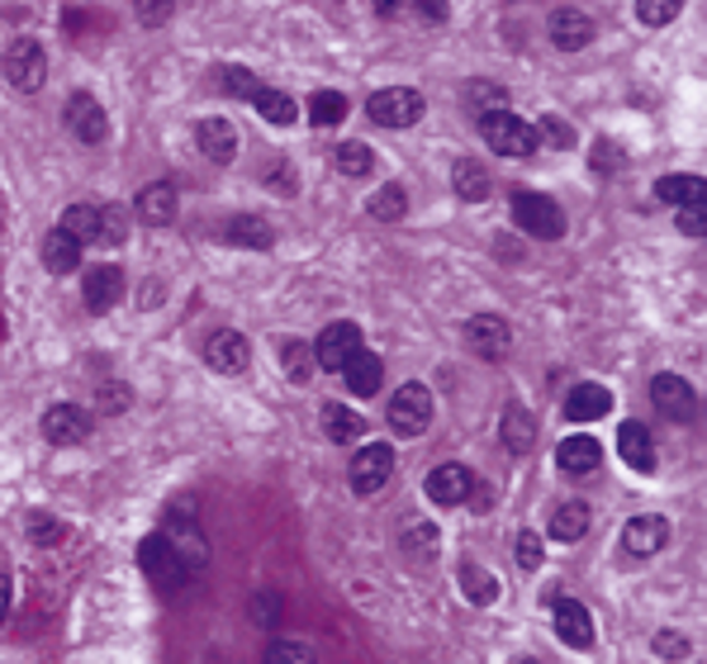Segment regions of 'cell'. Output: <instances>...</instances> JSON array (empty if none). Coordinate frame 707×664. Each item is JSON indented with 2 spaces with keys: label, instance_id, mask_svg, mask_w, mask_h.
<instances>
[{
  "label": "cell",
  "instance_id": "cell-1",
  "mask_svg": "<svg viewBox=\"0 0 707 664\" xmlns=\"http://www.w3.org/2000/svg\"><path fill=\"white\" fill-rule=\"evenodd\" d=\"M139 569L147 575V584L162 588V594H172V588H180V584L190 579V565L180 561V551L162 532L139 541Z\"/></svg>",
  "mask_w": 707,
  "mask_h": 664
},
{
  "label": "cell",
  "instance_id": "cell-2",
  "mask_svg": "<svg viewBox=\"0 0 707 664\" xmlns=\"http://www.w3.org/2000/svg\"><path fill=\"white\" fill-rule=\"evenodd\" d=\"M513 223L522 233H532L541 237V243H555V237L565 233V214H561V204L551 200V195H541V190H513Z\"/></svg>",
  "mask_w": 707,
  "mask_h": 664
},
{
  "label": "cell",
  "instance_id": "cell-3",
  "mask_svg": "<svg viewBox=\"0 0 707 664\" xmlns=\"http://www.w3.org/2000/svg\"><path fill=\"white\" fill-rule=\"evenodd\" d=\"M479 133H485L489 153H499V157H532L537 153V129L508 110H494L479 119Z\"/></svg>",
  "mask_w": 707,
  "mask_h": 664
},
{
  "label": "cell",
  "instance_id": "cell-4",
  "mask_svg": "<svg viewBox=\"0 0 707 664\" xmlns=\"http://www.w3.org/2000/svg\"><path fill=\"white\" fill-rule=\"evenodd\" d=\"M366 114L385 129H409L423 119V96H418L413 86H385L366 100Z\"/></svg>",
  "mask_w": 707,
  "mask_h": 664
},
{
  "label": "cell",
  "instance_id": "cell-5",
  "mask_svg": "<svg viewBox=\"0 0 707 664\" xmlns=\"http://www.w3.org/2000/svg\"><path fill=\"white\" fill-rule=\"evenodd\" d=\"M432 422V395L428 385H399L395 399H389V428H395V436H423Z\"/></svg>",
  "mask_w": 707,
  "mask_h": 664
},
{
  "label": "cell",
  "instance_id": "cell-6",
  "mask_svg": "<svg viewBox=\"0 0 707 664\" xmlns=\"http://www.w3.org/2000/svg\"><path fill=\"white\" fill-rule=\"evenodd\" d=\"M352 494L356 498H371V494H380L389 485V475H395V446H385V442H366L352 456Z\"/></svg>",
  "mask_w": 707,
  "mask_h": 664
},
{
  "label": "cell",
  "instance_id": "cell-7",
  "mask_svg": "<svg viewBox=\"0 0 707 664\" xmlns=\"http://www.w3.org/2000/svg\"><path fill=\"white\" fill-rule=\"evenodd\" d=\"M5 81L20 90V96H34V90L48 81V57L34 38H14L5 48Z\"/></svg>",
  "mask_w": 707,
  "mask_h": 664
},
{
  "label": "cell",
  "instance_id": "cell-8",
  "mask_svg": "<svg viewBox=\"0 0 707 664\" xmlns=\"http://www.w3.org/2000/svg\"><path fill=\"white\" fill-rule=\"evenodd\" d=\"M356 352H361V328L347 323V319H338V323H328V328L319 332V342H313V366L342 375Z\"/></svg>",
  "mask_w": 707,
  "mask_h": 664
},
{
  "label": "cell",
  "instance_id": "cell-9",
  "mask_svg": "<svg viewBox=\"0 0 707 664\" xmlns=\"http://www.w3.org/2000/svg\"><path fill=\"white\" fill-rule=\"evenodd\" d=\"M67 129L77 133V139L86 143V147H100L104 139H110V114L100 110V100L90 96V90H77V96L67 100Z\"/></svg>",
  "mask_w": 707,
  "mask_h": 664
},
{
  "label": "cell",
  "instance_id": "cell-10",
  "mask_svg": "<svg viewBox=\"0 0 707 664\" xmlns=\"http://www.w3.org/2000/svg\"><path fill=\"white\" fill-rule=\"evenodd\" d=\"M465 342H471V352H479V361H504L513 352V328L499 313H475L465 323Z\"/></svg>",
  "mask_w": 707,
  "mask_h": 664
},
{
  "label": "cell",
  "instance_id": "cell-11",
  "mask_svg": "<svg viewBox=\"0 0 707 664\" xmlns=\"http://www.w3.org/2000/svg\"><path fill=\"white\" fill-rule=\"evenodd\" d=\"M651 399L670 422H694L698 418V395H694V385H688L684 375H655Z\"/></svg>",
  "mask_w": 707,
  "mask_h": 664
},
{
  "label": "cell",
  "instance_id": "cell-12",
  "mask_svg": "<svg viewBox=\"0 0 707 664\" xmlns=\"http://www.w3.org/2000/svg\"><path fill=\"white\" fill-rule=\"evenodd\" d=\"M247 361H252V342L233 328H219L214 337L205 342V366L219 370V375H243Z\"/></svg>",
  "mask_w": 707,
  "mask_h": 664
},
{
  "label": "cell",
  "instance_id": "cell-13",
  "mask_svg": "<svg viewBox=\"0 0 707 664\" xmlns=\"http://www.w3.org/2000/svg\"><path fill=\"white\" fill-rule=\"evenodd\" d=\"M551 622H555V637H561L570 651H589V645H594V617H589L584 602L555 598L551 602Z\"/></svg>",
  "mask_w": 707,
  "mask_h": 664
},
{
  "label": "cell",
  "instance_id": "cell-14",
  "mask_svg": "<svg viewBox=\"0 0 707 664\" xmlns=\"http://www.w3.org/2000/svg\"><path fill=\"white\" fill-rule=\"evenodd\" d=\"M670 541V522L660 518V512H641V518H631L622 527V551L637 555V561H651V555L665 551Z\"/></svg>",
  "mask_w": 707,
  "mask_h": 664
},
{
  "label": "cell",
  "instance_id": "cell-15",
  "mask_svg": "<svg viewBox=\"0 0 707 664\" xmlns=\"http://www.w3.org/2000/svg\"><path fill=\"white\" fill-rule=\"evenodd\" d=\"M162 536L172 541V546L180 551V561L190 565V575H200L205 561H209V546H205V536H200V527H195L190 512H167V527H162Z\"/></svg>",
  "mask_w": 707,
  "mask_h": 664
},
{
  "label": "cell",
  "instance_id": "cell-16",
  "mask_svg": "<svg viewBox=\"0 0 707 664\" xmlns=\"http://www.w3.org/2000/svg\"><path fill=\"white\" fill-rule=\"evenodd\" d=\"M43 436H48L53 446H81L90 436V413L77 409V403H53V409L43 413Z\"/></svg>",
  "mask_w": 707,
  "mask_h": 664
},
{
  "label": "cell",
  "instance_id": "cell-17",
  "mask_svg": "<svg viewBox=\"0 0 707 664\" xmlns=\"http://www.w3.org/2000/svg\"><path fill=\"white\" fill-rule=\"evenodd\" d=\"M428 498L438 508H461L465 498H471V489H475V479H471V471L465 465H456V461H446V465H438V471L428 475Z\"/></svg>",
  "mask_w": 707,
  "mask_h": 664
},
{
  "label": "cell",
  "instance_id": "cell-18",
  "mask_svg": "<svg viewBox=\"0 0 707 664\" xmlns=\"http://www.w3.org/2000/svg\"><path fill=\"white\" fill-rule=\"evenodd\" d=\"M81 295H86L90 313H110L119 299H124V270H119V266H90Z\"/></svg>",
  "mask_w": 707,
  "mask_h": 664
},
{
  "label": "cell",
  "instance_id": "cell-19",
  "mask_svg": "<svg viewBox=\"0 0 707 664\" xmlns=\"http://www.w3.org/2000/svg\"><path fill=\"white\" fill-rule=\"evenodd\" d=\"M546 29H551V43H555V48H565V53H579L584 43L594 38V20H589V14H584V10H575V5L551 10Z\"/></svg>",
  "mask_w": 707,
  "mask_h": 664
},
{
  "label": "cell",
  "instance_id": "cell-20",
  "mask_svg": "<svg viewBox=\"0 0 707 664\" xmlns=\"http://www.w3.org/2000/svg\"><path fill=\"white\" fill-rule=\"evenodd\" d=\"M195 143H200V153L214 166H229L237 157V129L229 119H200L195 124Z\"/></svg>",
  "mask_w": 707,
  "mask_h": 664
},
{
  "label": "cell",
  "instance_id": "cell-21",
  "mask_svg": "<svg viewBox=\"0 0 707 664\" xmlns=\"http://www.w3.org/2000/svg\"><path fill=\"white\" fill-rule=\"evenodd\" d=\"M133 209H139V219L147 223V229H167V223L176 219V186L172 180H153V186L139 190Z\"/></svg>",
  "mask_w": 707,
  "mask_h": 664
},
{
  "label": "cell",
  "instance_id": "cell-22",
  "mask_svg": "<svg viewBox=\"0 0 707 664\" xmlns=\"http://www.w3.org/2000/svg\"><path fill=\"white\" fill-rule=\"evenodd\" d=\"M555 465H561L565 475H594L598 465H604V446H598V436H565V442L555 446Z\"/></svg>",
  "mask_w": 707,
  "mask_h": 664
},
{
  "label": "cell",
  "instance_id": "cell-23",
  "mask_svg": "<svg viewBox=\"0 0 707 664\" xmlns=\"http://www.w3.org/2000/svg\"><path fill=\"white\" fill-rule=\"evenodd\" d=\"M655 200L670 209H703L707 204V180L703 176H660Z\"/></svg>",
  "mask_w": 707,
  "mask_h": 664
},
{
  "label": "cell",
  "instance_id": "cell-24",
  "mask_svg": "<svg viewBox=\"0 0 707 664\" xmlns=\"http://www.w3.org/2000/svg\"><path fill=\"white\" fill-rule=\"evenodd\" d=\"M342 380H347V389L352 395H361V399H371L375 389L385 385V361L375 356V352H366V346H361V352L347 361V370H342Z\"/></svg>",
  "mask_w": 707,
  "mask_h": 664
},
{
  "label": "cell",
  "instance_id": "cell-25",
  "mask_svg": "<svg viewBox=\"0 0 707 664\" xmlns=\"http://www.w3.org/2000/svg\"><path fill=\"white\" fill-rule=\"evenodd\" d=\"M223 237H229V247L270 252V243H276V229H270L266 219H257V214H233L229 229H223Z\"/></svg>",
  "mask_w": 707,
  "mask_h": 664
},
{
  "label": "cell",
  "instance_id": "cell-26",
  "mask_svg": "<svg viewBox=\"0 0 707 664\" xmlns=\"http://www.w3.org/2000/svg\"><path fill=\"white\" fill-rule=\"evenodd\" d=\"M618 451H622V461H627L637 475H651V471H655V442H651V432H645L641 422H622Z\"/></svg>",
  "mask_w": 707,
  "mask_h": 664
},
{
  "label": "cell",
  "instance_id": "cell-27",
  "mask_svg": "<svg viewBox=\"0 0 707 664\" xmlns=\"http://www.w3.org/2000/svg\"><path fill=\"white\" fill-rule=\"evenodd\" d=\"M612 413V395L604 385H575L565 399V418L570 422H594V418H608Z\"/></svg>",
  "mask_w": 707,
  "mask_h": 664
},
{
  "label": "cell",
  "instance_id": "cell-28",
  "mask_svg": "<svg viewBox=\"0 0 707 664\" xmlns=\"http://www.w3.org/2000/svg\"><path fill=\"white\" fill-rule=\"evenodd\" d=\"M323 432H328V442H338V446H352V442H361V436H371L366 418H361L356 409H347V403H328Z\"/></svg>",
  "mask_w": 707,
  "mask_h": 664
},
{
  "label": "cell",
  "instance_id": "cell-29",
  "mask_svg": "<svg viewBox=\"0 0 707 664\" xmlns=\"http://www.w3.org/2000/svg\"><path fill=\"white\" fill-rule=\"evenodd\" d=\"M43 266L53 270V276H71V270L81 266V243L63 229H53L48 237H43Z\"/></svg>",
  "mask_w": 707,
  "mask_h": 664
},
{
  "label": "cell",
  "instance_id": "cell-30",
  "mask_svg": "<svg viewBox=\"0 0 707 664\" xmlns=\"http://www.w3.org/2000/svg\"><path fill=\"white\" fill-rule=\"evenodd\" d=\"M499 436H504V446L513 451V456H528L532 442H537V418H532L528 409H518V403H508Z\"/></svg>",
  "mask_w": 707,
  "mask_h": 664
},
{
  "label": "cell",
  "instance_id": "cell-31",
  "mask_svg": "<svg viewBox=\"0 0 707 664\" xmlns=\"http://www.w3.org/2000/svg\"><path fill=\"white\" fill-rule=\"evenodd\" d=\"M451 186H456V195H461L465 204L489 200V176H485V166L471 162V157H461V162H456V171H451Z\"/></svg>",
  "mask_w": 707,
  "mask_h": 664
},
{
  "label": "cell",
  "instance_id": "cell-32",
  "mask_svg": "<svg viewBox=\"0 0 707 664\" xmlns=\"http://www.w3.org/2000/svg\"><path fill=\"white\" fill-rule=\"evenodd\" d=\"M546 527H551L555 541H579L584 532H589V508H584L579 498H570V503H561V508L551 512Z\"/></svg>",
  "mask_w": 707,
  "mask_h": 664
},
{
  "label": "cell",
  "instance_id": "cell-33",
  "mask_svg": "<svg viewBox=\"0 0 707 664\" xmlns=\"http://www.w3.org/2000/svg\"><path fill=\"white\" fill-rule=\"evenodd\" d=\"M347 119V96L342 90H313L309 96V124L313 129H338Z\"/></svg>",
  "mask_w": 707,
  "mask_h": 664
},
{
  "label": "cell",
  "instance_id": "cell-34",
  "mask_svg": "<svg viewBox=\"0 0 707 664\" xmlns=\"http://www.w3.org/2000/svg\"><path fill=\"white\" fill-rule=\"evenodd\" d=\"M252 104H257V114L266 119V124H280V129H290L295 119H299V104L285 96V90H276V86H262Z\"/></svg>",
  "mask_w": 707,
  "mask_h": 664
},
{
  "label": "cell",
  "instance_id": "cell-35",
  "mask_svg": "<svg viewBox=\"0 0 707 664\" xmlns=\"http://www.w3.org/2000/svg\"><path fill=\"white\" fill-rule=\"evenodd\" d=\"M57 229L71 233L77 243H100V209L96 204H71Z\"/></svg>",
  "mask_w": 707,
  "mask_h": 664
},
{
  "label": "cell",
  "instance_id": "cell-36",
  "mask_svg": "<svg viewBox=\"0 0 707 664\" xmlns=\"http://www.w3.org/2000/svg\"><path fill=\"white\" fill-rule=\"evenodd\" d=\"M461 588H465V598H471L475 608H489V602L499 598V579H494L489 569H479V565H465V569H461Z\"/></svg>",
  "mask_w": 707,
  "mask_h": 664
},
{
  "label": "cell",
  "instance_id": "cell-37",
  "mask_svg": "<svg viewBox=\"0 0 707 664\" xmlns=\"http://www.w3.org/2000/svg\"><path fill=\"white\" fill-rule=\"evenodd\" d=\"M280 366H285V375H290L295 385H305L309 375L319 370V366H313V346H309V342H299V337H290V342L280 346Z\"/></svg>",
  "mask_w": 707,
  "mask_h": 664
},
{
  "label": "cell",
  "instance_id": "cell-38",
  "mask_svg": "<svg viewBox=\"0 0 707 664\" xmlns=\"http://www.w3.org/2000/svg\"><path fill=\"white\" fill-rule=\"evenodd\" d=\"M366 209L380 223H395V219H404V209H409V195H404V186H380V190L371 195Z\"/></svg>",
  "mask_w": 707,
  "mask_h": 664
},
{
  "label": "cell",
  "instance_id": "cell-39",
  "mask_svg": "<svg viewBox=\"0 0 707 664\" xmlns=\"http://www.w3.org/2000/svg\"><path fill=\"white\" fill-rule=\"evenodd\" d=\"M262 664H319V655H313L305 641L280 637V641H270V645H266V660H262Z\"/></svg>",
  "mask_w": 707,
  "mask_h": 664
},
{
  "label": "cell",
  "instance_id": "cell-40",
  "mask_svg": "<svg viewBox=\"0 0 707 664\" xmlns=\"http://www.w3.org/2000/svg\"><path fill=\"white\" fill-rule=\"evenodd\" d=\"M219 86H223V96H233V100H257V90H262V81L252 77L247 67H219Z\"/></svg>",
  "mask_w": 707,
  "mask_h": 664
},
{
  "label": "cell",
  "instance_id": "cell-41",
  "mask_svg": "<svg viewBox=\"0 0 707 664\" xmlns=\"http://www.w3.org/2000/svg\"><path fill=\"white\" fill-rule=\"evenodd\" d=\"M371 166H375V153H371L366 143H342L338 147V171L342 176L361 180V176H371Z\"/></svg>",
  "mask_w": 707,
  "mask_h": 664
},
{
  "label": "cell",
  "instance_id": "cell-42",
  "mask_svg": "<svg viewBox=\"0 0 707 664\" xmlns=\"http://www.w3.org/2000/svg\"><path fill=\"white\" fill-rule=\"evenodd\" d=\"M504 100H508V90L499 81H465V104H471V110L494 114Z\"/></svg>",
  "mask_w": 707,
  "mask_h": 664
},
{
  "label": "cell",
  "instance_id": "cell-43",
  "mask_svg": "<svg viewBox=\"0 0 707 664\" xmlns=\"http://www.w3.org/2000/svg\"><path fill=\"white\" fill-rule=\"evenodd\" d=\"M537 143H551V147H561V153H570V147H575L579 139H575V129L565 124V119H555V114H546L537 124Z\"/></svg>",
  "mask_w": 707,
  "mask_h": 664
},
{
  "label": "cell",
  "instance_id": "cell-44",
  "mask_svg": "<svg viewBox=\"0 0 707 664\" xmlns=\"http://www.w3.org/2000/svg\"><path fill=\"white\" fill-rule=\"evenodd\" d=\"M124 233H129L124 209H119V204H100V243H104V247H119V243H124Z\"/></svg>",
  "mask_w": 707,
  "mask_h": 664
},
{
  "label": "cell",
  "instance_id": "cell-45",
  "mask_svg": "<svg viewBox=\"0 0 707 664\" xmlns=\"http://www.w3.org/2000/svg\"><path fill=\"white\" fill-rule=\"evenodd\" d=\"M24 532H29V541H38V546H57V541H63V522H53L48 512H29Z\"/></svg>",
  "mask_w": 707,
  "mask_h": 664
},
{
  "label": "cell",
  "instance_id": "cell-46",
  "mask_svg": "<svg viewBox=\"0 0 707 664\" xmlns=\"http://www.w3.org/2000/svg\"><path fill=\"white\" fill-rule=\"evenodd\" d=\"M96 409H100V413H124V409H129V385H124V380L100 385V389H96Z\"/></svg>",
  "mask_w": 707,
  "mask_h": 664
},
{
  "label": "cell",
  "instance_id": "cell-47",
  "mask_svg": "<svg viewBox=\"0 0 707 664\" xmlns=\"http://www.w3.org/2000/svg\"><path fill=\"white\" fill-rule=\"evenodd\" d=\"M513 555H518L522 569H541V561H546V551H541V536H537V532H518Z\"/></svg>",
  "mask_w": 707,
  "mask_h": 664
},
{
  "label": "cell",
  "instance_id": "cell-48",
  "mask_svg": "<svg viewBox=\"0 0 707 664\" xmlns=\"http://www.w3.org/2000/svg\"><path fill=\"white\" fill-rule=\"evenodd\" d=\"M674 14H680V5H674V0H641V5H637V20H641V24H651V29L670 24Z\"/></svg>",
  "mask_w": 707,
  "mask_h": 664
},
{
  "label": "cell",
  "instance_id": "cell-49",
  "mask_svg": "<svg viewBox=\"0 0 707 664\" xmlns=\"http://www.w3.org/2000/svg\"><path fill=\"white\" fill-rule=\"evenodd\" d=\"M252 617H262L266 627H280V594L276 588H262V594L252 598Z\"/></svg>",
  "mask_w": 707,
  "mask_h": 664
},
{
  "label": "cell",
  "instance_id": "cell-50",
  "mask_svg": "<svg viewBox=\"0 0 707 664\" xmlns=\"http://www.w3.org/2000/svg\"><path fill=\"white\" fill-rule=\"evenodd\" d=\"M651 651H655L660 660H684V655H688V641L680 637V631H660V637L651 641Z\"/></svg>",
  "mask_w": 707,
  "mask_h": 664
},
{
  "label": "cell",
  "instance_id": "cell-51",
  "mask_svg": "<svg viewBox=\"0 0 707 664\" xmlns=\"http://www.w3.org/2000/svg\"><path fill=\"white\" fill-rule=\"evenodd\" d=\"M594 166H598V171H604V176H618L622 166H627V157H622V147H612V143L604 139V143L594 147Z\"/></svg>",
  "mask_w": 707,
  "mask_h": 664
},
{
  "label": "cell",
  "instance_id": "cell-52",
  "mask_svg": "<svg viewBox=\"0 0 707 664\" xmlns=\"http://www.w3.org/2000/svg\"><path fill=\"white\" fill-rule=\"evenodd\" d=\"M413 546H418V555H432L438 532H432V527H413V532H404V551H413Z\"/></svg>",
  "mask_w": 707,
  "mask_h": 664
},
{
  "label": "cell",
  "instance_id": "cell-53",
  "mask_svg": "<svg viewBox=\"0 0 707 664\" xmlns=\"http://www.w3.org/2000/svg\"><path fill=\"white\" fill-rule=\"evenodd\" d=\"M680 233L703 237L707 233V209H680Z\"/></svg>",
  "mask_w": 707,
  "mask_h": 664
},
{
  "label": "cell",
  "instance_id": "cell-54",
  "mask_svg": "<svg viewBox=\"0 0 707 664\" xmlns=\"http://www.w3.org/2000/svg\"><path fill=\"white\" fill-rule=\"evenodd\" d=\"M133 14H139L143 24H162L167 14H176V5H153V0H139V5H133Z\"/></svg>",
  "mask_w": 707,
  "mask_h": 664
},
{
  "label": "cell",
  "instance_id": "cell-55",
  "mask_svg": "<svg viewBox=\"0 0 707 664\" xmlns=\"http://www.w3.org/2000/svg\"><path fill=\"white\" fill-rule=\"evenodd\" d=\"M276 176H266L270 180V190H280V195H295V171L290 166H270Z\"/></svg>",
  "mask_w": 707,
  "mask_h": 664
},
{
  "label": "cell",
  "instance_id": "cell-56",
  "mask_svg": "<svg viewBox=\"0 0 707 664\" xmlns=\"http://www.w3.org/2000/svg\"><path fill=\"white\" fill-rule=\"evenodd\" d=\"M418 14H423V24H442L446 20V5H438V0H423V5H413Z\"/></svg>",
  "mask_w": 707,
  "mask_h": 664
},
{
  "label": "cell",
  "instance_id": "cell-57",
  "mask_svg": "<svg viewBox=\"0 0 707 664\" xmlns=\"http://www.w3.org/2000/svg\"><path fill=\"white\" fill-rule=\"evenodd\" d=\"M10 598H14V584L0 575V627H5V617H10Z\"/></svg>",
  "mask_w": 707,
  "mask_h": 664
},
{
  "label": "cell",
  "instance_id": "cell-58",
  "mask_svg": "<svg viewBox=\"0 0 707 664\" xmlns=\"http://www.w3.org/2000/svg\"><path fill=\"white\" fill-rule=\"evenodd\" d=\"M0 337H5V319H0Z\"/></svg>",
  "mask_w": 707,
  "mask_h": 664
},
{
  "label": "cell",
  "instance_id": "cell-59",
  "mask_svg": "<svg viewBox=\"0 0 707 664\" xmlns=\"http://www.w3.org/2000/svg\"><path fill=\"white\" fill-rule=\"evenodd\" d=\"M518 664H537V660H518Z\"/></svg>",
  "mask_w": 707,
  "mask_h": 664
}]
</instances>
